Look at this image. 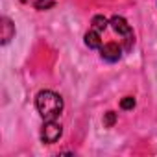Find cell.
I'll return each instance as SVG.
<instances>
[{"label": "cell", "mask_w": 157, "mask_h": 157, "mask_svg": "<svg viewBox=\"0 0 157 157\" xmlns=\"http://www.w3.org/2000/svg\"><path fill=\"white\" fill-rule=\"evenodd\" d=\"M109 24L118 35H122L126 39V50H131V46H133V32H131V26L128 24V21L124 17H120V15H115L109 21Z\"/></svg>", "instance_id": "2"}, {"label": "cell", "mask_w": 157, "mask_h": 157, "mask_svg": "<svg viewBox=\"0 0 157 157\" xmlns=\"http://www.w3.org/2000/svg\"><path fill=\"white\" fill-rule=\"evenodd\" d=\"M0 22H2L0 24V28H2V44H8L13 39V35H15V24L8 17H2Z\"/></svg>", "instance_id": "5"}, {"label": "cell", "mask_w": 157, "mask_h": 157, "mask_svg": "<svg viewBox=\"0 0 157 157\" xmlns=\"http://www.w3.org/2000/svg\"><path fill=\"white\" fill-rule=\"evenodd\" d=\"M21 2H28V0H21Z\"/></svg>", "instance_id": "11"}, {"label": "cell", "mask_w": 157, "mask_h": 157, "mask_svg": "<svg viewBox=\"0 0 157 157\" xmlns=\"http://www.w3.org/2000/svg\"><path fill=\"white\" fill-rule=\"evenodd\" d=\"M54 0H35V10H39V11H44V10H50V8H54Z\"/></svg>", "instance_id": "8"}, {"label": "cell", "mask_w": 157, "mask_h": 157, "mask_svg": "<svg viewBox=\"0 0 157 157\" xmlns=\"http://www.w3.org/2000/svg\"><path fill=\"white\" fill-rule=\"evenodd\" d=\"M35 107L43 120H56L63 111V98L54 91H41L35 96Z\"/></svg>", "instance_id": "1"}, {"label": "cell", "mask_w": 157, "mask_h": 157, "mask_svg": "<svg viewBox=\"0 0 157 157\" xmlns=\"http://www.w3.org/2000/svg\"><path fill=\"white\" fill-rule=\"evenodd\" d=\"M115 122H117V113L107 111V113L104 115V126H105V128H111V126H115Z\"/></svg>", "instance_id": "10"}, {"label": "cell", "mask_w": 157, "mask_h": 157, "mask_svg": "<svg viewBox=\"0 0 157 157\" xmlns=\"http://www.w3.org/2000/svg\"><path fill=\"white\" fill-rule=\"evenodd\" d=\"M63 135V128L61 124H57L56 120H44V126L41 129V140L46 144H54L61 139Z\"/></svg>", "instance_id": "3"}, {"label": "cell", "mask_w": 157, "mask_h": 157, "mask_svg": "<svg viewBox=\"0 0 157 157\" xmlns=\"http://www.w3.org/2000/svg\"><path fill=\"white\" fill-rule=\"evenodd\" d=\"M85 44L89 48H100L102 46V39H100V32L96 30H89L85 33Z\"/></svg>", "instance_id": "6"}, {"label": "cell", "mask_w": 157, "mask_h": 157, "mask_svg": "<svg viewBox=\"0 0 157 157\" xmlns=\"http://www.w3.org/2000/svg\"><path fill=\"white\" fill-rule=\"evenodd\" d=\"M107 19L104 17V15H96V17H93V30H96V32H104L105 28H107Z\"/></svg>", "instance_id": "7"}, {"label": "cell", "mask_w": 157, "mask_h": 157, "mask_svg": "<svg viewBox=\"0 0 157 157\" xmlns=\"http://www.w3.org/2000/svg\"><path fill=\"white\" fill-rule=\"evenodd\" d=\"M120 107H122L124 111L133 109V107H135V98H133V96H126V98H122V100H120Z\"/></svg>", "instance_id": "9"}, {"label": "cell", "mask_w": 157, "mask_h": 157, "mask_svg": "<svg viewBox=\"0 0 157 157\" xmlns=\"http://www.w3.org/2000/svg\"><path fill=\"white\" fill-rule=\"evenodd\" d=\"M100 54H102V59H105L109 63H115L122 57V46L117 44V43H107V44L100 46Z\"/></svg>", "instance_id": "4"}]
</instances>
